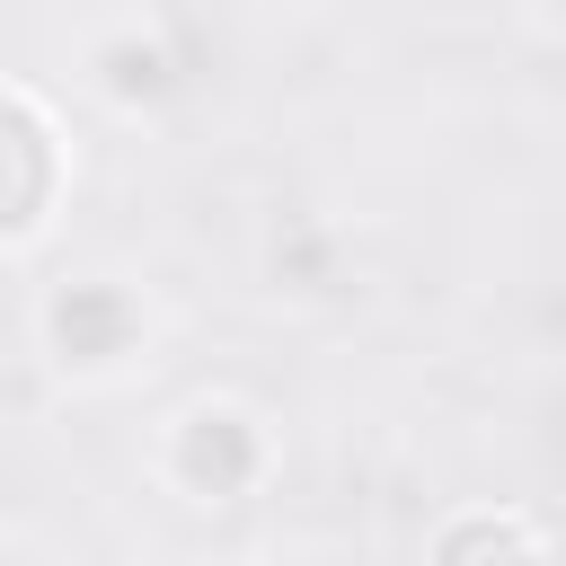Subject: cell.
Returning <instances> with one entry per match:
<instances>
[{"instance_id":"1","label":"cell","mask_w":566,"mask_h":566,"mask_svg":"<svg viewBox=\"0 0 566 566\" xmlns=\"http://www.w3.org/2000/svg\"><path fill=\"white\" fill-rule=\"evenodd\" d=\"M265 460H274L265 424H256L248 407H230V398H195V407L168 424V451H159L168 486L195 495V504H239V495H256Z\"/></svg>"},{"instance_id":"2","label":"cell","mask_w":566,"mask_h":566,"mask_svg":"<svg viewBox=\"0 0 566 566\" xmlns=\"http://www.w3.org/2000/svg\"><path fill=\"white\" fill-rule=\"evenodd\" d=\"M150 336V310L133 283L115 274H71L44 292V354L71 371V380H97V371H124Z\"/></svg>"},{"instance_id":"3","label":"cell","mask_w":566,"mask_h":566,"mask_svg":"<svg viewBox=\"0 0 566 566\" xmlns=\"http://www.w3.org/2000/svg\"><path fill=\"white\" fill-rule=\"evenodd\" d=\"M62 186H71L62 124H53V106L35 97V80H9V248H18V256L44 239Z\"/></svg>"},{"instance_id":"4","label":"cell","mask_w":566,"mask_h":566,"mask_svg":"<svg viewBox=\"0 0 566 566\" xmlns=\"http://www.w3.org/2000/svg\"><path fill=\"white\" fill-rule=\"evenodd\" d=\"M424 566H548V548H539L531 513H513V504H469V513H451V522L433 531Z\"/></svg>"},{"instance_id":"5","label":"cell","mask_w":566,"mask_h":566,"mask_svg":"<svg viewBox=\"0 0 566 566\" xmlns=\"http://www.w3.org/2000/svg\"><path fill=\"white\" fill-rule=\"evenodd\" d=\"M88 80H97V97L106 106H124V115H142V106H168L177 97V53L159 44V35H142V27H124V35H106L97 53H88Z\"/></svg>"},{"instance_id":"6","label":"cell","mask_w":566,"mask_h":566,"mask_svg":"<svg viewBox=\"0 0 566 566\" xmlns=\"http://www.w3.org/2000/svg\"><path fill=\"white\" fill-rule=\"evenodd\" d=\"M557 27H566V0H557Z\"/></svg>"}]
</instances>
